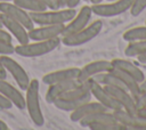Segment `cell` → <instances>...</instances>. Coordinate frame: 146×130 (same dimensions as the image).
I'll return each instance as SVG.
<instances>
[{
    "mask_svg": "<svg viewBox=\"0 0 146 130\" xmlns=\"http://www.w3.org/2000/svg\"><path fill=\"white\" fill-rule=\"evenodd\" d=\"M103 25L104 24L102 19H96L75 33L60 36V41L66 47H78V46L88 43L102 32Z\"/></svg>",
    "mask_w": 146,
    "mask_h": 130,
    "instance_id": "cell-4",
    "label": "cell"
},
{
    "mask_svg": "<svg viewBox=\"0 0 146 130\" xmlns=\"http://www.w3.org/2000/svg\"><path fill=\"white\" fill-rule=\"evenodd\" d=\"M136 100V105H137V108H140V107H145L146 106V91H143L139 94V96L135 99Z\"/></svg>",
    "mask_w": 146,
    "mask_h": 130,
    "instance_id": "cell-30",
    "label": "cell"
},
{
    "mask_svg": "<svg viewBox=\"0 0 146 130\" xmlns=\"http://www.w3.org/2000/svg\"><path fill=\"white\" fill-rule=\"evenodd\" d=\"M0 60L5 66L7 73H10V75L14 78L17 86L22 90H25L31 81V78L29 76L25 68L17 60L10 57V55H0Z\"/></svg>",
    "mask_w": 146,
    "mask_h": 130,
    "instance_id": "cell-6",
    "label": "cell"
},
{
    "mask_svg": "<svg viewBox=\"0 0 146 130\" xmlns=\"http://www.w3.org/2000/svg\"><path fill=\"white\" fill-rule=\"evenodd\" d=\"M133 0H113L106 3L99 2L91 5V9L94 15L100 17H114L121 15L130 9Z\"/></svg>",
    "mask_w": 146,
    "mask_h": 130,
    "instance_id": "cell-5",
    "label": "cell"
},
{
    "mask_svg": "<svg viewBox=\"0 0 146 130\" xmlns=\"http://www.w3.org/2000/svg\"><path fill=\"white\" fill-rule=\"evenodd\" d=\"M83 1H89V0H83Z\"/></svg>",
    "mask_w": 146,
    "mask_h": 130,
    "instance_id": "cell-44",
    "label": "cell"
},
{
    "mask_svg": "<svg viewBox=\"0 0 146 130\" xmlns=\"http://www.w3.org/2000/svg\"><path fill=\"white\" fill-rule=\"evenodd\" d=\"M14 3L26 10L27 13H38V11H43L48 9L42 2L39 0H14Z\"/></svg>",
    "mask_w": 146,
    "mask_h": 130,
    "instance_id": "cell-26",
    "label": "cell"
},
{
    "mask_svg": "<svg viewBox=\"0 0 146 130\" xmlns=\"http://www.w3.org/2000/svg\"><path fill=\"white\" fill-rule=\"evenodd\" d=\"M80 73V67H66V68H60L57 71H52L49 73H46L41 78V82L50 86L60 81H66V80H72V79H78Z\"/></svg>",
    "mask_w": 146,
    "mask_h": 130,
    "instance_id": "cell-14",
    "label": "cell"
},
{
    "mask_svg": "<svg viewBox=\"0 0 146 130\" xmlns=\"http://www.w3.org/2000/svg\"><path fill=\"white\" fill-rule=\"evenodd\" d=\"M123 40L130 42V41H138V40H146V25L143 26H135L131 29H128L122 34Z\"/></svg>",
    "mask_w": 146,
    "mask_h": 130,
    "instance_id": "cell-25",
    "label": "cell"
},
{
    "mask_svg": "<svg viewBox=\"0 0 146 130\" xmlns=\"http://www.w3.org/2000/svg\"><path fill=\"white\" fill-rule=\"evenodd\" d=\"M81 0H67V3H66V7L68 8H75L79 3H80Z\"/></svg>",
    "mask_w": 146,
    "mask_h": 130,
    "instance_id": "cell-34",
    "label": "cell"
},
{
    "mask_svg": "<svg viewBox=\"0 0 146 130\" xmlns=\"http://www.w3.org/2000/svg\"><path fill=\"white\" fill-rule=\"evenodd\" d=\"M136 58H137V60H138L140 64L146 65V54H144V55H139V56H137Z\"/></svg>",
    "mask_w": 146,
    "mask_h": 130,
    "instance_id": "cell-37",
    "label": "cell"
},
{
    "mask_svg": "<svg viewBox=\"0 0 146 130\" xmlns=\"http://www.w3.org/2000/svg\"><path fill=\"white\" fill-rule=\"evenodd\" d=\"M115 120L125 127L127 130H140L143 125L146 124V119L139 116L138 114H132L123 108L112 111Z\"/></svg>",
    "mask_w": 146,
    "mask_h": 130,
    "instance_id": "cell-13",
    "label": "cell"
},
{
    "mask_svg": "<svg viewBox=\"0 0 146 130\" xmlns=\"http://www.w3.org/2000/svg\"><path fill=\"white\" fill-rule=\"evenodd\" d=\"M107 122H117L112 113V111H100L92 113L90 115L84 116L81 119L78 123L82 128H89L91 124H98V123H107Z\"/></svg>",
    "mask_w": 146,
    "mask_h": 130,
    "instance_id": "cell-20",
    "label": "cell"
},
{
    "mask_svg": "<svg viewBox=\"0 0 146 130\" xmlns=\"http://www.w3.org/2000/svg\"><path fill=\"white\" fill-rule=\"evenodd\" d=\"M88 129L91 130H127L124 125L119 122H107V123H98L91 124Z\"/></svg>",
    "mask_w": 146,
    "mask_h": 130,
    "instance_id": "cell-27",
    "label": "cell"
},
{
    "mask_svg": "<svg viewBox=\"0 0 146 130\" xmlns=\"http://www.w3.org/2000/svg\"><path fill=\"white\" fill-rule=\"evenodd\" d=\"M90 2H91V5H94V3H99V2H103V0H89Z\"/></svg>",
    "mask_w": 146,
    "mask_h": 130,
    "instance_id": "cell-41",
    "label": "cell"
},
{
    "mask_svg": "<svg viewBox=\"0 0 146 130\" xmlns=\"http://www.w3.org/2000/svg\"><path fill=\"white\" fill-rule=\"evenodd\" d=\"M13 107V104L0 92V108L1 109H10Z\"/></svg>",
    "mask_w": 146,
    "mask_h": 130,
    "instance_id": "cell-32",
    "label": "cell"
},
{
    "mask_svg": "<svg viewBox=\"0 0 146 130\" xmlns=\"http://www.w3.org/2000/svg\"><path fill=\"white\" fill-rule=\"evenodd\" d=\"M136 114H138L139 116H141V117L146 119V106H145V107L137 108V113H136Z\"/></svg>",
    "mask_w": 146,
    "mask_h": 130,
    "instance_id": "cell-36",
    "label": "cell"
},
{
    "mask_svg": "<svg viewBox=\"0 0 146 130\" xmlns=\"http://www.w3.org/2000/svg\"><path fill=\"white\" fill-rule=\"evenodd\" d=\"M92 15H94V13H92L91 6H89V5L82 6V7L76 11V14L74 15V17L65 24L62 36H63V35H68V34L75 33V32H78L79 30H81V29H83L84 26H87V25L89 24V22H90Z\"/></svg>",
    "mask_w": 146,
    "mask_h": 130,
    "instance_id": "cell-8",
    "label": "cell"
},
{
    "mask_svg": "<svg viewBox=\"0 0 146 130\" xmlns=\"http://www.w3.org/2000/svg\"><path fill=\"white\" fill-rule=\"evenodd\" d=\"M0 2H14V0H0Z\"/></svg>",
    "mask_w": 146,
    "mask_h": 130,
    "instance_id": "cell-42",
    "label": "cell"
},
{
    "mask_svg": "<svg viewBox=\"0 0 146 130\" xmlns=\"http://www.w3.org/2000/svg\"><path fill=\"white\" fill-rule=\"evenodd\" d=\"M75 8H57V9H46L43 11L31 13V17L34 24L47 25V24H66L76 14Z\"/></svg>",
    "mask_w": 146,
    "mask_h": 130,
    "instance_id": "cell-3",
    "label": "cell"
},
{
    "mask_svg": "<svg viewBox=\"0 0 146 130\" xmlns=\"http://www.w3.org/2000/svg\"><path fill=\"white\" fill-rule=\"evenodd\" d=\"M112 71L121 79V81H122L123 84L125 86L127 90H128V91L131 94V96L136 99V98L139 96V94H140L139 82H138L137 80H135L131 75H129V74H127V73H124V72H122V71H120V70H117V68H112Z\"/></svg>",
    "mask_w": 146,
    "mask_h": 130,
    "instance_id": "cell-23",
    "label": "cell"
},
{
    "mask_svg": "<svg viewBox=\"0 0 146 130\" xmlns=\"http://www.w3.org/2000/svg\"><path fill=\"white\" fill-rule=\"evenodd\" d=\"M39 1L42 2L48 9H57V8H59L57 0H39Z\"/></svg>",
    "mask_w": 146,
    "mask_h": 130,
    "instance_id": "cell-33",
    "label": "cell"
},
{
    "mask_svg": "<svg viewBox=\"0 0 146 130\" xmlns=\"http://www.w3.org/2000/svg\"><path fill=\"white\" fill-rule=\"evenodd\" d=\"M89 86H90V94L92 97L96 98L97 101H99L103 106H105L108 111H116L122 108L121 105L113 98V96L106 90V88L95 81L94 79H89Z\"/></svg>",
    "mask_w": 146,
    "mask_h": 130,
    "instance_id": "cell-9",
    "label": "cell"
},
{
    "mask_svg": "<svg viewBox=\"0 0 146 130\" xmlns=\"http://www.w3.org/2000/svg\"><path fill=\"white\" fill-rule=\"evenodd\" d=\"M57 2H58V6H59V8H64V7H66L67 0H57Z\"/></svg>",
    "mask_w": 146,
    "mask_h": 130,
    "instance_id": "cell-40",
    "label": "cell"
},
{
    "mask_svg": "<svg viewBox=\"0 0 146 130\" xmlns=\"http://www.w3.org/2000/svg\"><path fill=\"white\" fill-rule=\"evenodd\" d=\"M106 88V90L113 96V98L121 105V107L132 114L137 113V105H136V100L135 98L131 96V94L125 90V89H121V88H116V87H110V86H104Z\"/></svg>",
    "mask_w": 146,
    "mask_h": 130,
    "instance_id": "cell-15",
    "label": "cell"
},
{
    "mask_svg": "<svg viewBox=\"0 0 146 130\" xmlns=\"http://www.w3.org/2000/svg\"><path fill=\"white\" fill-rule=\"evenodd\" d=\"M139 88H140V92L143 91H146V78L139 83Z\"/></svg>",
    "mask_w": 146,
    "mask_h": 130,
    "instance_id": "cell-38",
    "label": "cell"
},
{
    "mask_svg": "<svg viewBox=\"0 0 146 130\" xmlns=\"http://www.w3.org/2000/svg\"><path fill=\"white\" fill-rule=\"evenodd\" d=\"M0 13L19 22L27 31L34 27V22L30 13H27L14 2H0Z\"/></svg>",
    "mask_w": 146,
    "mask_h": 130,
    "instance_id": "cell-7",
    "label": "cell"
},
{
    "mask_svg": "<svg viewBox=\"0 0 146 130\" xmlns=\"http://www.w3.org/2000/svg\"><path fill=\"white\" fill-rule=\"evenodd\" d=\"M60 44V36L49 40H30L26 43H18L17 46H15V54L22 57H39L54 51Z\"/></svg>",
    "mask_w": 146,
    "mask_h": 130,
    "instance_id": "cell-2",
    "label": "cell"
},
{
    "mask_svg": "<svg viewBox=\"0 0 146 130\" xmlns=\"http://www.w3.org/2000/svg\"><path fill=\"white\" fill-rule=\"evenodd\" d=\"M146 9V0H133L129 11L132 16H139Z\"/></svg>",
    "mask_w": 146,
    "mask_h": 130,
    "instance_id": "cell-28",
    "label": "cell"
},
{
    "mask_svg": "<svg viewBox=\"0 0 146 130\" xmlns=\"http://www.w3.org/2000/svg\"><path fill=\"white\" fill-rule=\"evenodd\" d=\"M0 27H3V26H2V23H1V21H0Z\"/></svg>",
    "mask_w": 146,
    "mask_h": 130,
    "instance_id": "cell-43",
    "label": "cell"
},
{
    "mask_svg": "<svg viewBox=\"0 0 146 130\" xmlns=\"http://www.w3.org/2000/svg\"><path fill=\"white\" fill-rule=\"evenodd\" d=\"M0 79H7V71L0 60Z\"/></svg>",
    "mask_w": 146,
    "mask_h": 130,
    "instance_id": "cell-35",
    "label": "cell"
},
{
    "mask_svg": "<svg viewBox=\"0 0 146 130\" xmlns=\"http://www.w3.org/2000/svg\"><path fill=\"white\" fill-rule=\"evenodd\" d=\"M107 1H113V0H107Z\"/></svg>",
    "mask_w": 146,
    "mask_h": 130,
    "instance_id": "cell-45",
    "label": "cell"
},
{
    "mask_svg": "<svg viewBox=\"0 0 146 130\" xmlns=\"http://www.w3.org/2000/svg\"><path fill=\"white\" fill-rule=\"evenodd\" d=\"M95 81H97L98 83L103 84V86H110V87H116V88H121V89H125V86L123 84V82L121 81V79L111 70L108 72H103L99 73L97 75H95L92 78Z\"/></svg>",
    "mask_w": 146,
    "mask_h": 130,
    "instance_id": "cell-22",
    "label": "cell"
},
{
    "mask_svg": "<svg viewBox=\"0 0 146 130\" xmlns=\"http://www.w3.org/2000/svg\"><path fill=\"white\" fill-rule=\"evenodd\" d=\"M144 54H146V40L130 41L124 49V55L127 57H137Z\"/></svg>",
    "mask_w": 146,
    "mask_h": 130,
    "instance_id": "cell-24",
    "label": "cell"
},
{
    "mask_svg": "<svg viewBox=\"0 0 146 130\" xmlns=\"http://www.w3.org/2000/svg\"><path fill=\"white\" fill-rule=\"evenodd\" d=\"M15 54V46L13 42L0 40V55H13Z\"/></svg>",
    "mask_w": 146,
    "mask_h": 130,
    "instance_id": "cell-29",
    "label": "cell"
},
{
    "mask_svg": "<svg viewBox=\"0 0 146 130\" xmlns=\"http://www.w3.org/2000/svg\"><path fill=\"white\" fill-rule=\"evenodd\" d=\"M8 129H9L8 124H7L5 121L0 120V130H8Z\"/></svg>",
    "mask_w": 146,
    "mask_h": 130,
    "instance_id": "cell-39",
    "label": "cell"
},
{
    "mask_svg": "<svg viewBox=\"0 0 146 130\" xmlns=\"http://www.w3.org/2000/svg\"><path fill=\"white\" fill-rule=\"evenodd\" d=\"M100 111H107V108L105 106H103L97 100H95V101L89 100V101L82 104L81 106H79L76 109L72 111L70 113V120L72 122H79L84 116L90 115V114L96 113V112H100Z\"/></svg>",
    "mask_w": 146,
    "mask_h": 130,
    "instance_id": "cell-19",
    "label": "cell"
},
{
    "mask_svg": "<svg viewBox=\"0 0 146 130\" xmlns=\"http://www.w3.org/2000/svg\"><path fill=\"white\" fill-rule=\"evenodd\" d=\"M0 92L13 104V106L17 107L18 109L25 108V96H23L21 90L6 79H0Z\"/></svg>",
    "mask_w": 146,
    "mask_h": 130,
    "instance_id": "cell-17",
    "label": "cell"
},
{
    "mask_svg": "<svg viewBox=\"0 0 146 130\" xmlns=\"http://www.w3.org/2000/svg\"><path fill=\"white\" fill-rule=\"evenodd\" d=\"M111 62H112L113 68H117V70H120V71L131 75L139 83L145 79L144 72L135 63H132V62H130L128 59H124V58H114Z\"/></svg>",
    "mask_w": 146,
    "mask_h": 130,
    "instance_id": "cell-18",
    "label": "cell"
},
{
    "mask_svg": "<svg viewBox=\"0 0 146 130\" xmlns=\"http://www.w3.org/2000/svg\"><path fill=\"white\" fill-rule=\"evenodd\" d=\"M25 108L34 125L42 127L44 124V117L40 104V81L38 79H31L27 88L25 89Z\"/></svg>",
    "mask_w": 146,
    "mask_h": 130,
    "instance_id": "cell-1",
    "label": "cell"
},
{
    "mask_svg": "<svg viewBox=\"0 0 146 130\" xmlns=\"http://www.w3.org/2000/svg\"><path fill=\"white\" fill-rule=\"evenodd\" d=\"M145 25H146V21H145Z\"/></svg>",
    "mask_w": 146,
    "mask_h": 130,
    "instance_id": "cell-46",
    "label": "cell"
},
{
    "mask_svg": "<svg viewBox=\"0 0 146 130\" xmlns=\"http://www.w3.org/2000/svg\"><path fill=\"white\" fill-rule=\"evenodd\" d=\"M81 82L78 81V79H72V80H66V81H60L54 84L48 86V89L46 91V101L48 104H52L56 99L60 98L63 95H65L67 91L80 84Z\"/></svg>",
    "mask_w": 146,
    "mask_h": 130,
    "instance_id": "cell-16",
    "label": "cell"
},
{
    "mask_svg": "<svg viewBox=\"0 0 146 130\" xmlns=\"http://www.w3.org/2000/svg\"><path fill=\"white\" fill-rule=\"evenodd\" d=\"M113 68L112 62L111 60H105V59H98L90 62L86 64L83 67L80 68V73L78 76L79 82H84L89 79H92L95 75L103 73V72H108Z\"/></svg>",
    "mask_w": 146,
    "mask_h": 130,
    "instance_id": "cell-11",
    "label": "cell"
},
{
    "mask_svg": "<svg viewBox=\"0 0 146 130\" xmlns=\"http://www.w3.org/2000/svg\"><path fill=\"white\" fill-rule=\"evenodd\" d=\"M13 36L11 34L5 29V27H0V40L2 41H7V42H13Z\"/></svg>",
    "mask_w": 146,
    "mask_h": 130,
    "instance_id": "cell-31",
    "label": "cell"
},
{
    "mask_svg": "<svg viewBox=\"0 0 146 130\" xmlns=\"http://www.w3.org/2000/svg\"><path fill=\"white\" fill-rule=\"evenodd\" d=\"M91 97L92 96L90 94V95H87V96L81 97V98H58L52 103V105L56 108H58V109H60L63 112L71 113L72 111H74L79 106H81L82 104L91 100Z\"/></svg>",
    "mask_w": 146,
    "mask_h": 130,
    "instance_id": "cell-21",
    "label": "cell"
},
{
    "mask_svg": "<svg viewBox=\"0 0 146 130\" xmlns=\"http://www.w3.org/2000/svg\"><path fill=\"white\" fill-rule=\"evenodd\" d=\"M65 24H47L40 25L39 27H33L27 31L29 38L32 41L38 40H49L54 38L62 36Z\"/></svg>",
    "mask_w": 146,
    "mask_h": 130,
    "instance_id": "cell-10",
    "label": "cell"
},
{
    "mask_svg": "<svg viewBox=\"0 0 146 130\" xmlns=\"http://www.w3.org/2000/svg\"><path fill=\"white\" fill-rule=\"evenodd\" d=\"M0 21L2 23V26L11 34V36L15 40H17L18 43H26L30 41L27 30L19 22H17L1 13H0Z\"/></svg>",
    "mask_w": 146,
    "mask_h": 130,
    "instance_id": "cell-12",
    "label": "cell"
}]
</instances>
